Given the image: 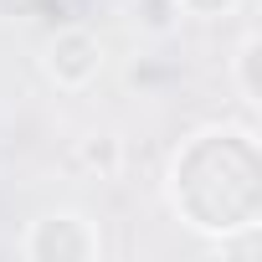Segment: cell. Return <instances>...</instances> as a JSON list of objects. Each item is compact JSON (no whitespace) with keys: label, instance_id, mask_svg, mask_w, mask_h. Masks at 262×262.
Here are the masks:
<instances>
[{"label":"cell","instance_id":"1","mask_svg":"<svg viewBox=\"0 0 262 262\" xmlns=\"http://www.w3.org/2000/svg\"><path fill=\"white\" fill-rule=\"evenodd\" d=\"M21 257L26 262H98L103 257V236L88 216L77 211H52L41 221H31V231L21 236Z\"/></svg>","mask_w":262,"mask_h":262},{"label":"cell","instance_id":"2","mask_svg":"<svg viewBox=\"0 0 262 262\" xmlns=\"http://www.w3.org/2000/svg\"><path fill=\"white\" fill-rule=\"evenodd\" d=\"M41 67H47V77H52L62 93H82V88L103 72V41H98L88 26H62V31L47 41Z\"/></svg>","mask_w":262,"mask_h":262},{"label":"cell","instance_id":"3","mask_svg":"<svg viewBox=\"0 0 262 262\" xmlns=\"http://www.w3.org/2000/svg\"><path fill=\"white\" fill-rule=\"evenodd\" d=\"M72 165L77 170H88V175H98V180H118V170H123V139L118 134H82L77 139V149H72Z\"/></svg>","mask_w":262,"mask_h":262},{"label":"cell","instance_id":"4","mask_svg":"<svg viewBox=\"0 0 262 262\" xmlns=\"http://www.w3.org/2000/svg\"><path fill=\"white\" fill-rule=\"evenodd\" d=\"M128 21H134L144 36L165 41V36H175V31H180L185 11H180V0H128Z\"/></svg>","mask_w":262,"mask_h":262},{"label":"cell","instance_id":"5","mask_svg":"<svg viewBox=\"0 0 262 262\" xmlns=\"http://www.w3.org/2000/svg\"><path fill=\"white\" fill-rule=\"evenodd\" d=\"M257 52H262V41H257V31H247L242 47H236V62H231V72H236V93H242L247 108L262 103V88H257Z\"/></svg>","mask_w":262,"mask_h":262},{"label":"cell","instance_id":"6","mask_svg":"<svg viewBox=\"0 0 262 262\" xmlns=\"http://www.w3.org/2000/svg\"><path fill=\"white\" fill-rule=\"evenodd\" d=\"M242 0H180V11L195 16V21H216V16H231Z\"/></svg>","mask_w":262,"mask_h":262},{"label":"cell","instance_id":"7","mask_svg":"<svg viewBox=\"0 0 262 262\" xmlns=\"http://www.w3.org/2000/svg\"><path fill=\"white\" fill-rule=\"evenodd\" d=\"M41 11H52V0H0V21H31Z\"/></svg>","mask_w":262,"mask_h":262}]
</instances>
